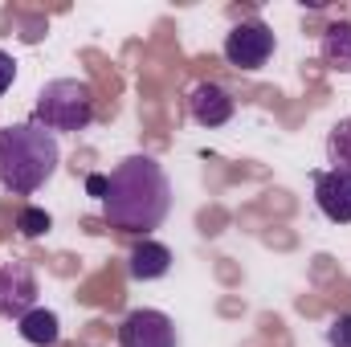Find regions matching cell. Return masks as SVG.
<instances>
[{
  "label": "cell",
  "instance_id": "1",
  "mask_svg": "<svg viewBox=\"0 0 351 347\" xmlns=\"http://www.w3.org/2000/svg\"><path fill=\"white\" fill-rule=\"evenodd\" d=\"M172 213V180L156 156H127L106 176L102 217L110 229L123 233H152Z\"/></svg>",
  "mask_w": 351,
  "mask_h": 347
},
{
  "label": "cell",
  "instance_id": "2",
  "mask_svg": "<svg viewBox=\"0 0 351 347\" xmlns=\"http://www.w3.org/2000/svg\"><path fill=\"white\" fill-rule=\"evenodd\" d=\"M58 164H62L58 135L45 131L41 123L25 119L0 127V184L12 196H33L37 188H45Z\"/></svg>",
  "mask_w": 351,
  "mask_h": 347
},
{
  "label": "cell",
  "instance_id": "3",
  "mask_svg": "<svg viewBox=\"0 0 351 347\" xmlns=\"http://www.w3.org/2000/svg\"><path fill=\"white\" fill-rule=\"evenodd\" d=\"M33 123L53 135H78L94 123V90L82 78H53L37 90Z\"/></svg>",
  "mask_w": 351,
  "mask_h": 347
},
{
  "label": "cell",
  "instance_id": "4",
  "mask_svg": "<svg viewBox=\"0 0 351 347\" xmlns=\"http://www.w3.org/2000/svg\"><path fill=\"white\" fill-rule=\"evenodd\" d=\"M274 49H278V37L258 16H250V21H241V25H233L225 33V62L233 70H245V74L262 70L265 62L274 58Z\"/></svg>",
  "mask_w": 351,
  "mask_h": 347
},
{
  "label": "cell",
  "instance_id": "5",
  "mask_svg": "<svg viewBox=\"0 0 351 347\" xmlns=\"http://www.w3.org/2000/svg\"><path fill=\"white\" fill-rule=\"evenodd\" d=\"M37 274L29 261H0V319L21 323L29 311H37Z\"/></svg>",
  "mask_w": 351,
  "mask_h": 347
},
{
  "label": "cell",
  "instance_id": "6",
  "mask_svg": "<svg viewBox=\"0 0 351 347\" xmlns=\"http://www.w3.org/2000/svg\"><path fill=\"white\" fill-rule=\"evenodd\" d=\"M176 323L164 311L139 307L119 323V347H176Z\"/></svg>",
  "mask_w": 351,
  "mask_h": 347
},
{
  "label": "cell",
  "instance_id": "7",
  "mask_svg": "<svg viewBox=\"0 0 351 347\" xmlns=\"http://www.w3.org/2000/svg\"><path fill=\"white\" fill-rule=\"evenodd\" d=\"M315 204L331 225H351V172H315Z\"/></svg>",
  "mask_w": 351,
  "mask_h": 347
},
{
  "label": "cell",
  "instance_id": "8",
  "mask_svg": "<svg viewBox=\"0 0 351 347\" xmlns=\"http://www.w3.org/2000/svg\"><path fill=\"white\" fill-rule=\"evenodd\" d=\"M233 110H237L233 94L225 86H217V82H196V86L188 90V115L200 127H225L233 119Z\"/></svg>",
  "mask_w": 351,
  "mask_h": 347
},
{
  "label": "cell",
  "instance_id": "9",
  "mask_svg": "<svg viewBox=\"0 0 351 347\" xmlns=\"http://www.w3.org/2000/svg\"><path fill=\"white\" fill-rule=\"evenodd\" d=\"M172 270V250L164 246V241H152V237H143L135 250H131V258H127V274L135 278V282H156V278H164Z\"/></svg>",
  "mask_w": 351,
  "mask_h": 347
},
{
  "label": "cell",
  "instance_id": "10",
  "mask_svg": "<svg viewBox=\"0 0 351 347\" xmlns=\"http://www.w3.org/2000/svg\"><path fill=\"white\" fill-rule=\"evenodd\" d=\"M319 53L331 70L351 74V21H331L323 29V41H319Z\"/></svg>",
  "mask_w": 351,
  "mask_h": 347
},
{
  "label": "cell",
  "instance_id": "11",
  "mask_svg": "<svg viewBox=\"0 0 351 347\" xmlns=\"http://www.w3.org/2000/svg\"><path fill=\"white\" fill-rule=\"evenodd\" d=\"M16 331H21L25 344H33V347H53L58 339H62V323H58V315L45 311V307L29 311V315L16 323Z\"/></svg>",
  "mask_w": 351,
  "mask_h": 347
},
{
  "label": "cell",
  "instance_id": "12",
  "mask_svg": "<svg viewBox=\"0 0 351 347\" xmlns=\"http://www.w3.org/2000/svg\"><path fill=\"white\" fill-rule=\"evenodd\" d=\"M327 164L335 172H351V115L327 131Z\"/></svg>",
  "mask_w": 351,
  "mask_h": 347
},
{
  "label": "cell",
  "instance_id": "13",
  "mask_svg": "<svg viewBox=\"0 0 351 347\" xmlns=\"http://www.w3.org/2000/svg\"><path fill=\"white\" fill-rule=\"evenodd\" d=\"M16 229H21V237H45V233L53 229V221H49V213H45V208L25 204V208L16 213Z\"/></svg>",
  "mask_w": 351,
  "mask_h": 347
},
{
  "label": "cell",
  "instance_id": "14",
  "mask_svg": "<svg viewBox=\"0 0 351 347\" xmlns=\"http://www.w3.org/2000/svg\"><path fill=\"white\" fill-rule=\"evenodd\" d=\"M327 344L331 347H351V315H335L327 327Z\"/></svg>",
  "mask_w": 351,
  "mask_h": 347
},
{
  "label": "cell",
  "instance_id": "15",
  "mask_svg": "<svg viewBox=\"0 0 351 347\" xmlns=\"http://www.w3.org/2000/svg\"><path fill=\"white\" fill-rule=\"evenodd\" d=\"M12 82H16V62H12V53H4V49H0V98L8 94Z\"/></svg>",
  "mask_w": 351,
  "mask_h": 347
},
{
  "label": "cell",
  "instance_id": "16",
  "mask_svg": "<svg viewBox=\"0 0 351 347\" xmlns=\"http://www.w3.org/2000/svg\"><path fill=\"white\" fill-rule=\"evenodd\" d=\"M86 192L102 200V196H106V176H86Z\"/></svg>",
  "mask_w": 351,
  "mask_h": 347
}]
</instances>
